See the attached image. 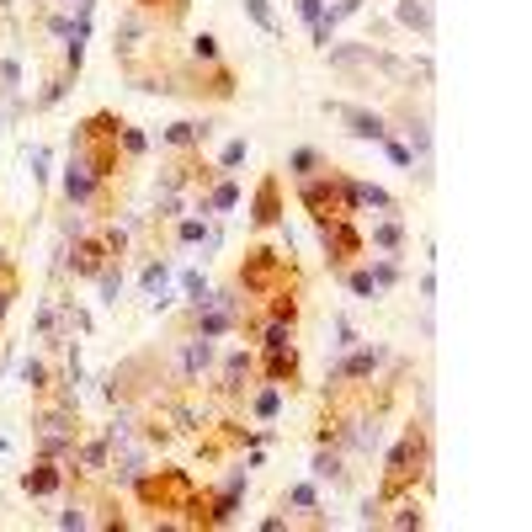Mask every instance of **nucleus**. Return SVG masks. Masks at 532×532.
<instances>
[{
    "instance_id": "nucleus-35",
    "label": "nucleus",
    "mask_w": 532,
    "mask_h": 532,
    "mask_svg": "<svg viewBox=\"0 0 532 532\" xmlns=\"http://www.w3.org/2000/svg\"><path fill=\"white\" fill-rule=\"evenodd\" d=\"M102 303H118V288H122V277H118V266H102Z\"/></svg>"
},
{
    "instance_id": "nucleus-15",
    "label": "nucleus",
    "mask_w": 532,
    "mask_h": 532,
    "mask_svg": "<svg viewBox=\"0 0 532 532\" xmlns=\"http://www.w3.org/2000/svg\"><path fill=\"white\" fill-rule=\"evenodd\" d=\"M139 283H144V293L155 298V309H166V303H171V298H166V283H171V261H149Z\"/></svg>"
},
{
    "instance_id": "nucleus-17",
    "label": "nucleus",
    "mask_w": 532,
    "mask_h": 532,
    "mask_svg": "<svg viewBox=\"0 0 532 532\" xmlns=\"http://www.w3.org/2000/svg\"><path fill=\"white\" fill-rule=\"evenodd\" d=\"M400 122H405V133H410V144H415L410 155H420V166H426V155H431V122L420 118V113H405Z\"/></svg>"
},
{
    "instance_id": "nucleus-16",
    "label": "nucleus",
    "mask_w": 532,
    "mask_h": 532,
    "mask_svg": "<svg viewBox=\"0 0 532 532\" xmlns=\"http://www.w3.org/2000/svg\"><path fill=\"white\" fill-rule=\"evenodd\" d=\"M394 16H400L405 27H415L420 38H431V5H426V0H400V5H394Z\"/></svg>"
},
{
    "instance_id": "nucleus-38",
    "label": "nucleus",
    "mask_w": 532,
    "mask_h": 532,
    "mask_svg": "<svg viewBox=\"0 0 532 532\" xmlns=\"http://www.w3.org/2000/svg\"><path fill=\"white\" fill-rule=\"evenodd\" d=\"M298 16H303V22H309V27H314V22H320V16H325V0H298Z\"/></svg>"
},
{
    "instance_id": "nucleus-23",
    "label": "nucleus",
    "mask_w": 532,
    "mask_h": 532,
    "mask_svg": "<svg viewBox=\"0 0 532 532\" xmlns=\"http://www.w3.org/2000/svg\"><path fill=\"white\" fill-rule=\"evenodd\" d=\"M320 166H325V160H320V149H309V144H303V149H293V155H288V171H293L298 181L320 176Z\"/></svg>"
},
{
    "instance_id": "nucleus-27",
    "label": "nucleus",
    "mask_w": 532,
    "mask_h": 532,
    "mask_svg": "<svg viewBox=\"0 0 532 532\" xmlns=\"http://www.w3.org/2000/svg\"><path fill=\"white\" fill-rule=\"evenodd\" d=\"M192 59L197 64H219L224 59V54H219V38H213V32H197V38H192Z\"/></svg>"
},
{
    "instance_id": "nucleus-34",
    "label": "nucleus",
    "mask_w": 532,
    "mask_h": 532,
    "mask_svg": "<svg viewBox=\"0 0 532 532\" xmlns=\"http://www.w3.org/2000/svg\"><path fill=\"white\" fill-rule=\"evenodd\" d=\"M176 235L186 239V245H203V235H208V213H203V219H181Z\"/></svg>"
},
{
    "instance_id": "nucleus-32",
    "label": "nucleus",
    "mask_w": 532,
    "mask_h": 532,
    "mask_svg": "<svg viewBox=\"0 0 532 532\" xmlns=\"http://www.w3.org/2000/svg\"><path fill=\"white\" fill-rule=\"evenodd\" d=\"M347 288L356 298H378V283H373V272H347Z\"/></svg>"
},
{
    "instance_id": "nucleus-41",
    "label": "nucleus",
    "mask_w": 532,
    "mask_h": 532,
    "mask_svg": "<svg viewBox=\"0 0 532 532\" xmlns=\"http://www.w3.org/2000/svg\"><path fill=\"white\" fill-rule=\"evenodd\" d=\"M0 80H5V91H16V80H22V69H16V59L0 64Z\"/></svg>"
},
{
    "instance_id": "nucleus-43",
    "label": "nucleus",
    "mask_w": 532,
    "mask_h": 532,
    "mask_svg": "<svg viewBox=\"0 0 532 532\" xmlns=\"http://www.w3.org/2000/svg\"><path fill=\"white\" fill-rule=\"evenodd\" d=\"M80 5H91V0H80Z\"/></svg>"
},
{
    "instance_id": "nucleus-3",
    "label": "nucleus",
    "mask_w": 532,
    "mask_h": 532,
    "mask_svg": "<svg viewBox=\"0 0 532 532\" xmlns=\"http://www.w3.org/2000/svg\"><path fill=\"white\" fill-rule=\"evenodd\" d=\"M261 373L266 383H298V347H293V325H277V320H261Z\"/></svg>"
},
{
    "instance_id": "nucleus-14",
    "label": "nucleus",
    "mask_w": 532,
    "mask_h": 532,
    "mask_svg": "<svg viewBox=\"0 0 532 532\" xmlns=\"http://www.w3.org/2000/svg\"><path fill=\"white\" fill-rule=\"evenodd\" d=\"M208 133H213V122H176V128H166V133H160V144H171V149H192V144H208Z\"/></svg>"
},
{
    "instance_id": "nucleus-33",
    "label": "nucleus",
    "mask_w": 532,
    "mask_h": 532,
    "mask_svg": "<svg viewBox=\"0 0 532 532\" xmlns=\"http://www.w3.org/2000/svg\"><path fill=\"white\" fill-rule=\"evenodd\" d=\"M378 144L389 149V160H394V166H405V171H415V155H410V149H405V144H400V139H389V133H383Z\"/></svg>"
},
{
    "instance_id": "nucleus-9",
    "label": "nucleus",
    "mask_w": 532,
    "mask_h": 532,
    "mask_svg": "<svg viewBox=\"0 0 532 532\" xmlns=\"http://www.w3.org/2000/svg\"><path fill=\"white\" fill-rule=\"evenodd\" d=\"M96 192H102L96 171H91L80 155H69V166H64V197H69L75 208H91V203H96Z\"/></svg>"
},
{
    "instance_id": "nucleus-6",
    "label": "nucleus",
    "mask_w": 532,
    "mask_h": 532,
    "mask_svg": "<svg viewBox=\"0 0 532 532\" xmlns=\"http://www.w3.org/2000/svg\"><path fill=\"white\" fill-rule=\"evenodd\" d=\"M320 239H325V256H330L336 272H347L356 256H362V245H367V239L356 235L352 219H330V224H320Z\"/></svg>"
},
{
    "instance_id": "nucleus-40",
    "label": "nucleus",
    "mask_w": 532,
    "mask_h": 532,
    "mask_svg": "<svg viewBox=\"0 0 532 532\" xmlns=\"http://www.w3.org/2000/svg\"><path fill=\"white\" fill-rule=\"evenodd\" d=\"M139 5H144V11H160V5H166V16H181V11H186V0H139Z\"/></svg>"
},
{
    "instance_id": "nucleus-2",
    "label": "nucleus",
    "mask_w": 532,
    "mask_h": 532,
    "mask_svg": "<svg viewBox=\"0 0 532 532\" xmlns=\"http://www.w3.org/2000/svg\"><path fill=\"white\" fill-rule=\"evenodd\" d=\"M298 203L314 213V224L352 219V213H356V181L352 176H336V171L309 176V181H298Z\"/></svg>"
},
{
    "instance_id": "nucleus-11",
    "label": "nucleus",
    "mask_w": 532,
    "mask_h": 532,
    "mask_svg": "<svg viewBox=\"0 0 532 532\" xmlns=\"http://www.w3.org/2000/svg\"><path fill=\"white\" fill-rule=\"evenodd\" d=\"M64 479H69V469H59V458H38L32 469L22 473V490H27L32 500H43V495H59Z\"/></svg>"
},
{
    "instance_id": "nucleus-4",
    "label": "nucleus",
    "mask_w": 532,
    "mask_h": 532,
    "mask_svg": "<svg viewBox=\"0 0 532 532\" xmlns=\"http://www.w3.org/2000/svg\"><path fill=\"white\" fill-rule=\"evenodd\" d=\"M283 283H293L288 256L272 250V245H256V250L245 256V266H239V288L250 298H272V293H283Z\"/></svg>"
},
{
    "instance_id": "nucleus-36",
    "label": "nucleus",
    "mask_w": 532,
    "mask_h": 532,
    "mask_svg": "<svg viewBox=\"0 0 532 532\" xmlns=\"http://www.w3.org/2000/svg\"><path fill=\"white\" fill-rule=\"evenodd\" d=\"M122 149H128V155H144V149H149V139H144V133H139V128H128V122H122Z\"/></svg>"
},
{
    "instance_id": "nucleus-18",
    "label": "nucleus",
    "mask_w": 532,
    "mask_h": 532,
    "mask_svg": "<svg viewBox=\"0 0 532 532\" xmlns=\"http://www.w3.org/2000/svg\"><path fill=\"white\" fill-rule=\"evenodd\" d=\"M235 203H239V186H235L230 176H224L219 186H213V192H208V197H203V213H230Z\"/></svg>"
},
{
    "instance_id": "nucleus-42",
    "label": "nucleus",
    "mask_w": 532,
    "mask_h": 532,
    "mask_svg": "<svg viewBox=\"0 0 532 532\" xmlns=\"http://www.w3.org/2000/svg\"><path fill=\"white\" fill-rule=\"evenodd\" d=\"M0 453H5V437H0Z\"/></svg>"
},
{
    "instance_id": "nucleus-13",
    "label": "nucleus",
    "mask_w": 532,
    "mask_h": 532,
    "mask_svg": "<svg viewBox=\"0 0 532 532\" xmlns=\"http://www.w3.org/2000/svg\"><path fill=\"white\" fill-rule=\"evenodd\" d=\"M250 373H256V352H230L224 356V383H219V389H224V394H239Z\"/></svg>"
},
{
    "instance_id": "nucleus-28",
    "label": "nucleus",
    "mask_w": 532,
    "mask_h": 532,
    "mask_svg": "<svg viewBox=\"0 0 532 532\" xmlns=\"http://www.w3.org/2000/svg\"><path fill=\"white\" fill-rule=\"evenodd\" d=\"M389 527H400V532H410V527H426V511L415 506V500H405L394 517H389Z\"/></svg>"
},
{
    "instance_id": "nucleus-7",
    "label": "nucleus",
    "mask_w": 532,
    "mask_h": 532,
    "mask_svg": "<svg viewBox=\"0 0 532 532\" xmlns=\"http://www.w3.org/2000/svg\"><path fill=\"white\" fill-rule=\"evenodd\" d=\"M113 261H118V256L107 250L102 235L75 239V250H69V272H75V277H102V266H113Z\"/></svg>"
},
{
    "instance_id": "nucleus-19",
    "label": "nucleus",
    "mask_w": 532,
    "mask_h": 532,
    "mask_svg": "<svg viewBox=\"0 0 532 532\" xmlns=\"http://www.w3.org/2000/svg\"><path fill=\"white\" fill-rule=\"evenodd\" d=\"M356 208H378V213H394L400 203L383 192V186H373V181H356Z\"/></svg>"
},
{
    "instance_id": "nucleus-25",
    "label": "nucleus",
    "mask_w": 532,
    "mask_h": 532,
    "mask_svg": "<svg viewBox=\"0 0 532 532\" xmlns=\"http://www.w3.org/2000/svg\"><path fill=\"white\" fill-rule=\"evenodd\" d=\"M245 16H250V22H256L266 38H277V32H283V27H277V11H272L266 0H245Z\"/></svg>"
},
{
    "instance_id": "nucleus-10",
    "label": "nucleus",
    "mask_w": 532,
    "mask_h": 532,
    "mask_svg": "<svg viewBox=\"0 0 532 532\" xmlns=\"http://www.w3.org/2000/svg\"><path fill=\"white\" fill-rule=\"evenodd\" d=\"M277 219H283V181H277V176H261L256 197H250V224H256V230H272Z\"/></svg>"
},
{
    "instance_id": "nucleus-24",
    "label": "nucleus",
    "mask_w": 532,
    "mask_h": 532,
    "mask_svg": "<svg viewBox=\"0 0 532 532\" xmlns=\"http://www.w3.org/2000/svg\"><path fill=\"white\" fill-rule=\"evenodd\" d=\"M314 479H330V484H347V469H341V453H314Z\"/></svg>"
},
{
    "instance_id": "nucleus-1",
    "label": "nucleus",
    "mask_w": 532,
    "mask_h": 532,
    "mask_svg": "<svg viewBox=\"0 0 532 532\" xmlns=\"http://www.w3.org/2000/svg\"><path fill=\"white\" fill-rule=\"evenodd\" d=\"M431 469V431H426V420H410L405 426V437L389 447V458H383V479H378V500L389 506V500H400V495H410L415 484L426 479Z\"/></svg>"
},
{
    "instance_id": "nucleus-8",
    "label": "nucleus",
    "mask_w": 532,
    "mask_h": 532,
    "mask_svg": "<svg viewBox=\"0 0 532 532\" xmlns=\"http://www.w3.org/2000/svg\"><path fill=\"white\" fill-rule=\"evenodd\" d=\"M239 325H245V314L224 309V303H203V309H192V336H208V341H219V336H235Z\"/></svg>"
},
{
    "instance_id": "nucleus-5",
    "label": "nucleus",
    "mask_w": 532,
    "mask_h": 532,
    "mask_svg": "<svg viewBox=\"0 0 532 532\" xmlns=\"http://www.w3.org/2000/svg\"><path fill=\"white\" fill-rule=\"evenodd\" d=\"M213 356H219V347H213L208 336H186L176 347V356H171V383H176V389H197V383L208 378Z\"/></svg>"
},
{
    "instance_id": "nucleus-39",
    "label": "nucleus",
    "mask_w": 532,
    "mask_h": 532,
    "mask_svg": "<svg viewBox=\"0 0 532 532\" xmlns=\"http://www.w3.org/2000/svg\"><path fill=\"white\" fill-rule=\"evenodd\" d=\"M59 527H91V517H86V506H69L59 517Z\"/></svg>"
},
{
    "instance_id": "nucleus-21",
    "label": "nucleus",
    "mask_w": 532,
    "mask_h": 532,
    "mask_svg": "<svg viewBox=\"0 0 532 532\" xmlns=\"http://www.w3.org/2000/svg\"><path fill=\"white\" fill-rule=\"evenodd\" d=\"M181 293L192 309H203V303H213V288H208V277L203 272H181Z\"/></svg>"
},
{
    "instance_id": "nucleus-31",
    "label": "nucleus",
    "mask_w": 532,
    "mask_h": 532,
    "mask_svg": "<svg viewBox=\"0 0 532 532\" xmlns=\"http://www.w3.org/2000/svg\"><path fill=\"white\" fill-rule=\"evenodd\" d=\"M245 149H250L245 139H230V144H224V155H219V171H224V176H230V171H235L239 160H245Z\"/></svg>"
},
{
    "instance_id": "nucleus-26",
    "label": "nucleus",
    "mask_w": 532,
    "mask_h": 532,
    "mask_svg": "<svg viewBox=\"0 0 532 532\" xmlns=\"http://www.w3.org/2000/svg\"><path fill=\"white\" fill-rule=\"evenodd\" d=\"M22 383H27L32 394H43V389H49V362H43V356H27V362H22Z\"/></svg>"
},
{
    "instance_id": "nucleus-29",
    "label": "nucleus",
    "mask_w": 532,
    "mask_h": 532,
    "mask_svg": "<svg viewBox=\"0 0 532 532\" xmlns=\"http://www.w3.org/2000/svg\"><path fill=\"white\" fill-rule=\"evenodd\" d=\"M367 272H373V283H378V293H383V288H394V283H400V266H394V261H389V256H378V261H373V266H367Z\"/></svg>"
},
{
    "instance_id": "nucleus-20",
    "label": "nucleus",
    "mask_w": 532,
    "mask_h": 532,
    "mask_svg": "<svg viewBox=\"0 0 532 532\" xmlns=\"http://www.w3.org/2000/svg\"><path fill=\"white\" fill-rule=\"evenodd\" d=\"M400 245H405V230H400V219H383V224H373V250L394 256Z\"/></svg>"
},
{
    "instance_id": "nucleus-22",
    "label": "nucleus",
    "mask_w": 532,
    "mask_h": 532,
    "mask_svg": "<svg viewBox=\"0 0 532 532\" xmlns=\"http://www.w3.org/2000/svg\"><path fill=\"white\" fill-rule=\"evenodd\" d=\"M277 410H283V383H266V389L250 400V415H256V420H272Z\"/></svg>"
},
{
    "instance_id": "nucleus-12",
    "label": "nucleus",
    "mask_w": 532,
    "mask_h": 532,
    "mask_svg": "<svg viewBox=\"0 0 532 532\" xmlns=\"http://www.w3.org/2000/svg\"><path fill=\"white\" fill-rule=\"evenodd\" d=\"M69 464L80 473H102L107 464H113V447H107V437H91V442H80L75 437V453H69Z\"/></svg>"
},
{
    "instance_id": "nucleus-30",
    "label": "nucleus",
    "mask_w": 532,
    "mask_h": 532,
    "mask_svg": "<svg viewBox=\"0 0 532 532\" xmlns=\"http://www.w3.org/2000/svg\"><path fill=\"white\" fill-rule=\"evenodd\" d=\"M288 506H298V511H314V506H320V490H314V484H293V490H288Z\"/></svg>"
},
{
    "instance_id": "nucleus-37",
    "label": "nucleus",
    "mask_w": 532,
    "mask_h": 532,
    "mask_svg": "<svg viewBox=\"0 0 532 532\" xmlns=\"http://www.w3.org/2000/svg\"><path fill=\"white\" fill-rule=\"evenodd\" d=\"M347 347H356V330L347 314H336V352H347Z\"/></svg>"
}]
</instances>
